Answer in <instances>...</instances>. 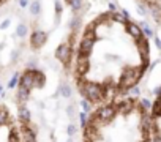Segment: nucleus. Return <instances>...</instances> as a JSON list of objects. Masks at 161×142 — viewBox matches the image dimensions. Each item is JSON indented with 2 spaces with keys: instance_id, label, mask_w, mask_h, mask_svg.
I'll use <instances>...</instances> for the list:
<instances>
[{
  "instance_id": "obj_28",
  "label": "nucleus",
  "mask_w": 161,
  "mask_h": 142,
  "mask_svg": "<svg viewBox=\"0 0 161 142\" xmlns=\"http://www.w3.org/2000/svg\"><path fill=\"white\" fill-rule=\"evenodd\" d=\"M10 24H11V19H3L2 22H0V30H7L8 27H10Z\"/></svg>"
},
{
  "instance_id": "obj_18",
  "label": "nucleus",
  "mask_w": 161,
  "mask_h": 142,
  "mask_svg": "<svg viewBox=\"0 0 161 142\" xmlns=\"http://www.w3.org/2000/svg\"><path fill=\"white\" fill-rule=\"evenodd\" d=\"M14 35H16L18 38H25V36L29 35V25H27V24H24V22H21V24L16 27Z\"/></svg>"
},
{
  "instance_id": "obj_10",
  "label": "nucleus",
  "mask_w": 161,
  "mask_h": 142,
  "mask_svg": "<svg viewBox=\"0 0 161 142\" xmlns=\"http://www.w3.org/2000/svg\"><path fill=\"white\" fill-rule=\"evenodd\" d=\"M19 134H21V142H36V131L30 125H22Z\"/></svg>"
},
{
  "instance_id": "obj_16",
  "label": "nucleus",
  "mask_w": 161,
  "mask_h": 142,
  "mask_svg": "<svg viewBox=\"0 0 161 142\" xmlns=\"http://www.w3.org/2000/svg\"><path fill=\"white\" fill-rule=\"evenodd\" d=\"M10 123V112L5 106H0V126H5Z\"/></svg>"
},
{
  "instance_id": "obj_37",
  "label": "nucleus",
  "mask_w": 161,
  "mask_h": 142,
  "mask_svg": "<svg viewBox=\"0 0 161 142\" xmlns=\"http://www.w3.org/2000/svg\"><path fill=\"white\" fill-rule=\"evenodd\" d=\"M2 2H3V0H0V3H2Z\"/></svg>"
},
{
  "instance_id": "obj_2",
  "label": "nucleus",
  "mask_w": 161,
  "mask_h": 142,
  "mask_svg": "<svg viewBox=\"0 0 161 142\" xmlns=\"http://www.w3.org/2000/svg\"><path fill=\"white\" fill-rule=\"evenodd\" d=\"M79 92L84 96V100L90 103H100L104 100V85L98 82H87L79 81Z\"/></svg>"
},
{
  "instance_id": "obj_25",
  "label": "nucleus",
  "mask_w": 161,
  "mask_h": 142,
  "mask_svg": "<svg viewBox=\"0 0 161 142\" xmlns=\"http://www.w3.org/2000/svg\"><path fill=\"white\" fill-rule=\"evenodd\" d=\"M76 133H77V126H76L74 123H69V125H68V128H66V134H68L69 137H74V136H76Z\"/></svg>"
},
{
  "instance_id": "obj_34",
  "label": "nucleus",
  "mask_w": 161,
  "mask_h": 142,
  "mask_svg": "<svg viewBox=\"0 0 161 142\" xmlns=\"http://www.w3.org/2000/svg\"><path fill=\"white\" fill-rule=\"evenodd\" d=\"M0 96H5V93H3V87L0 85Z\"/></svg>"
},
{
  "instance_id": "obj_31",
  "label": "nucleus",
  "mask_w": 161,
  "mask_h": 142,
  "mask_svg": "<svg viewBox=\"0 0 161 142\" xmlns=\"http://www.w3.org/2000/svg\"><path fill=\"white\" fill-rule=\"evenodd\" d=\"M66 114H68V117H69V118H73V117H74V106H73V104L66 107Z\"/></svg>"
},
{
  "instance_id": "obj_17",
  "label": "nucleus",
  "mask_w": 161,
  "mask_h": 142,
  "mask_svg": "<svg viewBox=\"0 0 161 142\" xmlns=\"http://www.w3.org/2000/svg\"><path fill=\"white\" fill-rule=\"evenodd\" d=\"M112 21H114V22H117V24L126 25V22H130L131 19H128L122 11H115V13H112Z\"/></svg>"
},
{
  "instance_id": "obj_8",
  "label": "nucleus",
  "mask_w": 161,
  "mask_h": 142,
  "mask_svg": "<svg viewBox=\"0 0 161 142\" xmlns=\"http://www.w3.org/2000/svg\"><path fill=\"white\" fill-rule=\"evenodd\" d=\"M46 41H47V33L44 32V30H33L32 33H30V46L33 47V49H40V47H43L44 44H46Z\"/></svg>"
},
{
  "instance_id": "obj_30",
  "label": "nucleus",
  "mask_w": 161,
  "mask_h": 142,
  "mask_svg": "<svg viewBox=\"0 0 161 142\" xmlns=\"http://www.w3.org/2000/svg\"><path fill=\"white\" fill-rule=\"evenodd\" d=\"M19 54H21V51H19V49H14V51L11 52V60H13V62H18Z\"/></svg>"
},
{
  "instance_id": "obj_23",
  "label": "nucleus",
  "mask_w": 161,
  "mask_h": 142,
  "mask_svg": "<svg viewBox=\"0 0 161 142\" xmlns=\"http://www.w3.org/2000/svg\"><path fill=\"white\" fill-rule=\"evenodd\" d=\"M79 24H80V16H79V14H76V16H73V18H71L69 29H71V30H74V29H77V27H79Z\"/></svg>"
},
{
  "instance_id": "obj_9",
  "label": "nucleus",
  "mask_w": 161,
  "mask_h": 142,
  "mask_svg": "<svg viewBox=\"0 0 161 142\" xmlns=\"http://www.w3.org/2000/svg\"><path fill=\"white\" fill-rule=\"evenodd\" d=\"M125 33H126L130 38H133V40H139V38L145 36L144 32H142V27H141L139 24L133 22V21L126 22V25H125Z\"/></svg>"
},
{
  "instance_id": "obj_19",
  "label": "nucleus",
  "mask_w": 161,
  "mask_h": 142,
  "mask_svg": "<svg viewBox=\"0 0 161 142\" xmlns=\"http://www.w3.org/2000/svg\"><path fill=\"white\" fill-rule=\"evenodd\" d=\"M29 11L32 16H38L41 13V3H40V0H33V2L29 5Z\"/></svg>"
},
{
  "instance_id": "obj_13",
  "label": "nucleus",
  "mask_w": 161,
  "mask_h": 142,
  "mask_svg": "<svg viewBox=\"0 0 161 142\" xmlns=\"http://www.w3.org/2000/svg\"><path fill=\"white\" fill-rule=\"evenodd\" d=\"M29 98H30V92H29L27 89H24V87H19V85H18V93H16V101L19 103V106H22V104H25V103L29 101Z\"/></svg>"
},
{
  "instance_id": "obj_29",
  "label": "nucleus",
  "mask_w": 161,
  "mask_h": 142,
  "mask_svg": "<svg viewBox=\"0 0 161 142\" xmlns=\"http://www.w3.org/2000/svg\"><path fill=\"white\" fill-rule=\"evenodd\" d=\"M106 57H108V60H109V62H117V63L120 62V57H119L117 54H108Z\"/></svg>"
},
{
  "instance_id": "obj_36",
  "label": "nucleus",
  "mask_w": 161,
  "mask_h": 142,
  "mask_svg": "<svg viewBox=\"0 0 161 142\" xmlns=\"http://www.w3.org/2000/svg\"><path fill=\"white\" fill-rule=\"evenodd\" d=\"M66 2H68V3H69V2H71V0H66Z\"/></svg>"
},
{
  "instance_id": "obj_7",
  "label": "nucleus",
  "mask_w": 161,
  "mask_h": 142,
  "mask_svg": "<svg viewBox=\"0 0 161 142\" xmlns=\"http://www.w3.org/2000/svg\"><path fill=\"white\" fill-rule=\"evenodd\" d=\"M19 87L27 89L29 92H32L35 89V69H25L19 78Z\"/></svg>"
},
{
  "instance_id": "obj_4",
  "label": "nucleus",
  "mask_w": 161,
  "mask_h": 142,
  "mask_svg": "<svg viewBox=\"0 0 161 142\" xmlns=\"http://www.w3.org/2000/svg\"><path fill=\"white\" fill-rule=\"evenodd\" d=\"M137 104H139V103L136 101V98L128 96V98H123L122 101H119V103L115 104V107H117V112H119L120 115H123V117H130L131 114L136 112Z\"/></svg>"
},
{
  "instance_id": "obj_6",
  "label": "nucleus",
  "mask_w": 161,
  "mask_h": 142,
  "mask_svg": "<svg viewBox=\"0 0 161 142\" xmlns=\"http://www.w3.org/2000/svg\"><path fill=\"white\" fill-rule=\"evenodd\" d=\"M90 71V57L87 55H77L74 62V73L77 78H84Z\"/></svg>"
},
{
  "instance_id": "obj_24",
  "label": "nucleus",
  "mask_w": 161,
  "mask_h": 142,
  "mask_svg": "<svg viewBox=\"0 0 161 142\" xmlns=\"http://www.w3.org/2000/svg\"><path fill=\"white\" fill-rule=\"evenodd\" d=\"M80 107H82V112L90 114V111H92V103L87 101V100H82V101H80Z\"/></svg>"
},
{
  "instance_id": "obj_33",
  "label": "nucleus",
  "mask_w": 161,
  "mask_h": 142,
  "mask_svg": "<svg viewBox=\"0 0 161 142\" xmlns=\"http://www.w3.org/2000/svg\"><path fill=\"white\" fill-rule=\"evenodd\" d=\"M115 11H117V5L111 2V3H109V13H115Z\"/></svg>"
},
{
  "instance_id": "obj_35",
  "label": "nucleus",
  "mask_w": 161,
  "mask_h": 142,
  "mask_svg": "<svg viewBox=\"0 0 161 142\" xmlns=\"http://www.w3.org/2000/svg\"><path fill=\"white\" fill-rule=\"evenodd\" d=\"M84 142H93V140H89V139H84Z\"/></svg>"
},
{
  "instance_id": "obj_27",
  "label": "nucleus",
  "mask_w": 161,
  "mask_h": 142,
  "mask_svg": "<svg viewBox=\"0 0 161 142\" xmlns=\"http://www.w3.org/2000/svg\"><path fill=\"white\" fill-rule=\"evenodd\" d=\"M62 10H63L62 2H60V0H55V14H57V21H58V18H60V14H62Z\"/></svg>"
},
{
  "instance_id": "obj_11",
  "label": "nucleus",
  "mask_w": 161,
  "mask_h": 142,
  "mask_svg": "<svg viewBox=\"0 0 161 142\" xmlns=\"http://www.w3.org/2000/svg\"><path fill=\"white\" fill-rule=\"evenodd\" d=\"M93 46H95V41H90V40H86V38H82L80 40V43H79V55H87V57H90V54H92V51H93Z\"/></svg>"
},
{
  "instance_id": "obj_12",
  "label": "nucleus",
  "mask_w": 161,
  "mask_h": 142,
  "mask_svg": "<svg viewBox=\"0 0 161 142\" xmlns=\"http://www.w3.org/2000/svg\"><path fill=\"white\" fill-rule=\"evenodd\" d=\"M18 115H19V120H21L22 125H30V122H32V112H30V109L25 104L19 106Z\"/></svg>"
},
{
  "instance_id": "obj_26",
  "label": "nucleus",
  "mask_w": 161,
  "mask_h": 142,
  "mask_svg": "<svg viewBox=\"0 0 161 142\" xmlns=\"http://www.w3.org/2000/svg\"><path fill=\"white\" fill-rule=\"evenodd\" d=\"M79 118H80V125H82L84 128L89 125V118H87V114H86V112H80V114H79Z\"/></svg>"
},
{
  "instance_id": "obj_3",
  "label": "nucleus",
  "mask_w": 161,
  "mask_h": 142,
  "mask_svg": "<svg viewBox=\"0 0 161 142\" xmlns=\"http://www.w3.org/2000/svg\"><path fill=\"white\" fill-rule=\"evenodd\" d=\"M117 115H119V112H117L115 104L109 103V104L101 106V107L95 112V115L92 117V120H90L89 123H90V125H95V126H98V125H109Z\"/></svg>"
},
{
  "instance_id": "obj_20",
  "label": "nucleus",
  "mask_w": 161,
  "mask_h": 142,
  "mask_svg": "<svg viewBox=\"0 0 161 142\" xmlns=\"http://www.w3.org/2000/svg\"><path fill=\"white\" fill-rule=\"evenodd\" d=\"M19 78H21V74H19V73H14L13 78L8 81V85H7V87H8V89H14V87H18V85H19Z\"/></svg>"
},
{
  "instance_id": "obj_21",
  "label": "nucleus",
  "mask_w": 161,
  "mask_h": 142,
  "mask_svg": "<svg viewBox=\"0 0 161 142\" xmlns=\"http://www.w3.org/2000/svg\"><path fill=\"white\" fill-rule=\"evenodd\" d=\"M8 142H21V134L16 129H11L8 136Z\"/></svg>"
},
{
  "instance_id": "obj_14",
  "label": "nucleus",
  "mask_w": 161,
  "mask_h": 142,
  "mask_svg": "<svg viewBox=\"0 0 161 142\" xmlns=\"http://www.w3.org/2000/svg\"><path fill=\"white\" fill-rule=\"evenodd\" d=\"M46 85V74L41 69H35V89H43Z\"/></svg>"
},
{
  "instance_id": "obj_5",
  "label": "nucleus",
  "mask_w": 161,
  "mask_h": 142,
  "mask_svg": "<svg viewBox=\"0 0 161 142\" xmlns=\"http://www.w3.org/2000/svg\"><path fill=\"white\" fill-rule=\"evenodd\" d=\"M71 57H73V47H71V44L68 41H65V43H62V44L57 46V49H55V58H57V62H60L65 66H68L69 62H71Z\"/></svg>"
},
{
  "instance_id": "obj_15",
  "label": "nucleus",
  "mask_w": 161,
  "mask_h": 142,
  "mask_svg": "<svg viewBox=\"0 0 161 142\" xmlns=\"http://www.w3.org/2000/svg\"><path fill=\"white\" fill-rule=\"evenodd\" d=\"M57 95H62L63 98H71V95H73V89H71V85H69L68 82H62L60 87H58Z\"/></svg>"
},
{
  "instance_id": "obj_1",
  "label": "nucleus",
  "mask_w": 161,
  "mask_h": 142,
  "mask_svg": "<svg viewBox=\"0 0 161 142\" xmlns=\"http://www.w3.org/2000/svg\"><path fill=\"white\" fill-rule=\"evenodd\" d=\"M148 68H145L144 65H126L119 78L117 87L120 93H128V90H131L133 87H136L139 84V81L144 78L145 71Z\"/></svg>"
},
{
  "instance_id": "obj_32",
  "label": "nucleus",
  "mask_w": 161,
  "mask_h": 142,
  "mask_svg": "<svg viewBox=\"0 0 161 142\" xmlns=\"http://www.w3.org/2000/svg\"><path fill=\"white\" fill-rule=\"evenodd\" d=\"M19 5H21V8H27L30 3H29V0H19Z\"/></svg>"
},
{
  "instance_id": "obj_22",
  "label": "nucleus",
  "mask_w": 161,
  "mask_h": 142,
  "mask_svg": "<svg viewBox=\"0 0 161 142\" xmlns=\"http://www.w3.org/2000/svg\"><path fill=\"white\" fill-rule=\"evenodd\" d=\"M36 66H38V58H35V57H30L25 63L27 69H36Z\"/></svg>"
}]
</instances>
